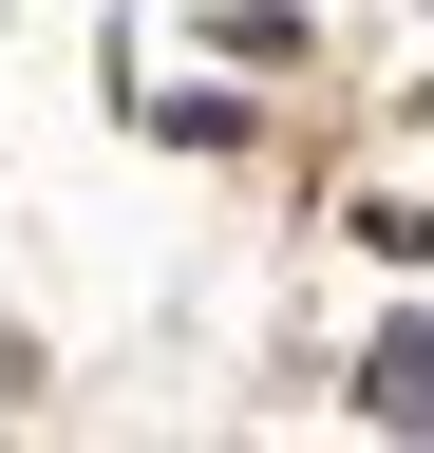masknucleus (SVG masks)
Returning a JSON list of instances; mask_svg holds the SVG:
<instances>
[{"label":"nucleus","mask_w":434,"mask_h":453,"mask_svg":"<svg viewBox=\"0 0 434 453\" xmlns=\"http://www.w3.org/2000/svg\"><path fill=\"white\" fill-rule=\"evenodd\" d=\"M359 416H377V434H434V321H377V359H359Z\"/></svg>","instance_id":"1"}]
</instances>
